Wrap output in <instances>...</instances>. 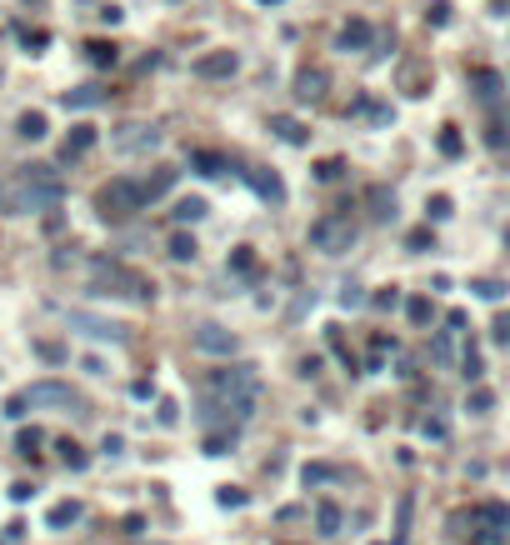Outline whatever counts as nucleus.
<instances>
[{"label": "nucleus", "mask_w": 510, "mask_h": 545, "mask_svg": "<svg viewBox=\"0 0 510 545\" xmlns=\"http://www.w3.org/2000/svg\"><path fill=\"white\" fill-rule=\"evenodd\" d=\"M190 171H200V175H220V171H230V165H225L216 151H190Z\"/></svg>", "instance_id": "nucleus-21"}, {"label": "nucleus", "mask_w": 510, "mask_h": 545, "mask_svg": "<svg viewBox=\"0 0 510 545\" xmlns=\"http://www.w3.org/2000/svg\"><path fill=\"white\" fill-rule=\"evenodd\" d=\"M471 290H475L480 300H500V296H505V285H500V280H475Z\"/></svg>", "instance_id": "nucleus-38"}, {"label": "nucleus", "mask_w": 510, "mask_h": 545, "mask_svg": "<svg viewBox=\"0 0 510 545\" xmlns=\"http://www.w3.org/2000/svg\"><path fill=\"white\" fill-rule=\"evenodd\" d=\"M301 375H321V355H305V361H301Z\"/></svg>", "instance_id": "nucleus-50"}, {"label": "nucleus", "mask_w": 510, "mask_h": 545, "mask_svg": "<svg viewBox=\"0 0 510 545\" xmlns=\"http://www.w3.org/2000/svg\"><path fill=\"white\" fill-rule=\"evenodd\" d=\"M95 211H100V220H131L135 211H145V191H140V180H131V175L105 180L100 191H95Z\"/></svg>", "instance_id": "nucleus-3"}, {"label": "nucleus", "mask_w": 510, "mask_h": 545, "mask_svg": "<svg viewBox=\"0 0 510 545\" xmlns=\"http://www.w3.org/2000/svg\"><path fill=\"white\" fill-rule=\"evenodd\" d=\"M440 155H451V160H460L465 155V140H460V131H455V125H440Z\"/></svg>", "instance_id": "nucleus-24"}, {"label": "nucleus", "mask_w": 510, "mask_h": 545, "mask_svg": "<svg viewBox=\"0 0 510 545\" xmlns=\"http://www.w3.org/2000/svg\"><path fill=\"white\" fill-rule=\"evenodd\" d=\"M340 305H366V296H360V285H346V290H340Z\"/></svg>", "instance_id": "nucleus-45"}, {"label": "nucleus", "mask_w": 510, "mask_h": 545, "mask_svg": "<svg viewBox=\"0 0 510 545\" xmlns=\"http://www.w3.org/2000/svg\"><path fill=\"white\" fill-rule=\"evenodd\" d=\"M245 180L255 185V195H261V200L285 205V185H281V175H275V171H245Z\"/></svg>", "instance_id": "nucleus-10"}, {"label": "nucleus", "mask_w": 510, "mask_h": 545, "mask_svg": "<svg viewBox=\"0 0 510 545\" xmlns=\"http://www.w3.org/2000/svg\"><path fill=\"white\" fill-rule=\"evenodd\" d=\"M270 131L281 135V140H290V145H305V140H310V131H305L295 115H270Z\"/></svg>", "instance_id": "nucleus-17"}, {"label": "nucleus", "mask_w": 510, "mask_h": 545, "mask_svg": "<svg viewBox=\"0 0 510 545\" xmlns=\"http://www.w3.org/2000/svg\"><path fill=\"white\" fill-rule=\"evenodd\" d=\"M375 305H380V310H395V305H400V290H395V285H390V290H380Z\"/></svg>", "instance_id": "nucleus-44"}, {"label": "nucleus", "mask_w": 510, "mask_h": 545, "mask_svg": "<svg viewBox=\"0 0 510 545\" xmlns=\"http://www.w3.org/2000/svg\"><path fill=\"white\" fill-rule=\"evenodd\" d=\"M335 475H340L335 466H305V475H301V480H305V486H325V480H335Z\"/></svg>", "instance_id": "nucleus-35"}, {"label": "nucleus", "mask_w": 510, "mask_h": 545, "mask_svg": "<svg viewBox=\"0 0 510 545\" xmlns=\"http://www.w3.org/2000/svg\"><path fill=\"white\" fill-rule=\"evenodd\" d=\"M26 405H60V410H80V395L60 381H35L26 390Z\"/></svg>", "instance_id": "nucleus-5"}, {"label": "nucleus", "mask_w": 510, "mask_h": 545, "mask_svg": "<svg viewBox=\"0 0 510 545\" xmlns=\"http://www.w3.org/2000/svg\"><path fill=\"white\" fill-rule=\"evenodd\" d=\"M366 200H370V216H375V220H390V216H395V195L386 191V185H370Z\"/></svg>", "instance_id": "nucleus-20"}, {"label": "nucleus", "mask_w": 510, "mask_h": 545, "mask_svg": "<svg viewBox=\"0 0 510 545\" xmlns=\"http://www.w3.org/2000/svg\"><path fill=\"white\" fill-rule=\"evenodd\" d=\"M91 145H95V125H75V131L66 135V145H60V160H80L85 151H91Z\"/></svg>", "instance_id": "nucleus-12"}, {"label": "nucleus", "mask_w": 510, "mask_h": 545, "mask_svg": "<svg viewBox=\"0 0 510 545\" xmlns=\"http://www.w3.org/2000/svg\"><path fill=\"white\" fill-rule=\"evenodd\" d=\"M0 211H6V185H0Z\"/></svg>", "instance_id": "nucleus-52"}, {"label": "nucleus", "mask_w": 510, "mask_h": 545, "mask_svg": "<svg viewBox=\"0 0 510 545\" xmlns=\"http://www.w3.org/2000/svg\"><path fill=\"white\" fill-rule=\"evenodd\" d=\"M216 500H220L225 510H240V506H245V490H240V486H220V495H216Z\"/></svg>", "instance_id": "nucleus-36"}, {"label": "nucleus", "mask_w": 510, "mask_h": 545, "mask_svg": "<svg viewBox=\"0 0 510 545\" xmlns=\"http://www.w3.org/2000/svg\"><path fill=\"white\" fill-rule=\"evenodd\" d=\"M230 446H236V430H216V435H205V455H225Z\"/></svg>", "instance_id": "nucleus-30"}, {"label": "nucleus", "mask_w": 510, "mask_h": 545, "mask_svg": "<svg viewBox=\"0 0 510 545\" xmlns=\"http://www.w3.org/2000/svg\"><path fill=\"white\" fill-rule=\"evenodd\" d=\"M30 495H35L30 480H15V486H10V500H30Z\"/></svg>", "instance_id": "nucleus-48"}, {"label": "nucleus", "mask_w": 510, "mask_h": 545, "mask_svg": "<svg viewBox=\"0 0 510 545\" xmlns=\"http://www.w3.org/2000/svg\"><path fill=\"white\" fill-rule=\"evenodd\" d=\"M471 515H475V520H480V526H495V530H500V535H505V530H510V506H500V500H485V506H475V510H471Z\"/></svg>", "instance_id": "nucleus-15"}, {"label": "nucleus", "mask_w": 510, "mask_h": 545, "mask_svg": "<svg viewBox=\"0 0 510 545\" xmlns=\"http://www.w3.org/2000/svg\"><path fill=\"white\" fill-rule=\"evenodd\" d=\"M91 296H125V300H151L155 285L135 276V270H125L120 260H95L91 265Z\"/></svg>", "instance_id": "nucleus-2"}, {"label": "nucleus", "mask_w": 510, "mask_h": 545, "mask_svg": "<svg viewBox=\"0 0 510 545\" xmlns=\"http://www.w3.org/2000/svg\"><path fill=\"white\" fill-rule=\"evenodd\" d=\"M35 350H40V355H46V361H55V365H60V361H66V350H60L55 341H40Z\"/></svg>", "instance_id": "nucleus-43"}, {"label": "nucleus", "mask_w": 510, "mask_h": 545, "mask_svg": "<svg viewBox=\"0 0 510 545\" xmlns=\"http://www.w3.org/2000/svg\"><path fill=\"white\" fill-rule=\"evenodd\" d=\"M305 240L321 250V256H340V250L355 245V225H350V216H321V220H310Z\"/></svg>", "instance_id": "nucleus-4"}, {"label": "nucleus", "mask_w": 510, "mask_h": 545, "mask_svg": "<svg viewBox=\"0 0 510 545\" xmlns=\"http://www.w3.org/2000/svg\"><path fill=\"white\" fill-rule=\"evenodd\" d=\"M485 145H495V151L510 145V115H505V106H495L491 120H485Z\"/></svg>", "instance_id": "nucleus-14"}, {"label": "nucleus", "mask_w": 510, "mask_h": 545, "mask_svg": "<svg viewBox=\"0 0 510 545\" xmlns=\"http://www.w3.org/2000/svg\"><path fill=\"white\" fill-rule=\"evenodd\" d=\"M406 316H410L415 325H425V321H431V300H425V296H410V300H406Z\"/></svg>", "instance_id": "nucleus-34"}, {"label": "nucleus", "mask_w": 510, "mask_h": 545, "mask_svg": "<svg viewBox=\"0 0 510 545\" xmlns=\"http://www.w3.org/2000/svg\"><path fill=\"white\" fill-rule=\"evenodd\" d=\"M155 140H160V135L151 131V125H125V131L115 135V145H120V151H151Z\"/></svg>", "instance_id": "nucleus-13"}, {"label": "nucleus", "mask_w": 510, "mask_h": 545, "mask_svg": "<svg viewBox=\"0 0 510 545\" xmlns=\"http://www.w3.org/2000/svg\"><path fill=\"white\" fill-rule=\"evenodd\" d=\"M20 40H26V46H30V50H40V46H46V40H50V35H46V30H26V35H20Z\"/></svg>", "instance_id": "nucleus-49"}, {"label": "nucleus", "mask_w": 510, "mask_h": 545, "mask_svg": "<svg viewBox=\"0 0 510 545\" xmlns=\"http://www.w3.org/2000/svg\"><path fill=\"white\" fill-rule=\"evenodd\" d=\"M505 245H510V230H505Z\"/></svg>", "instance_id": "nucleus-54"}, {"label": "nucleus", "mask_w": 510, "mask_h": 545, "mask_svg": "<svg viewBox=\"0 0 510 545\" xmlns=\"http://www.w3.org/2000/svg\"><path fill=\"white\" fill-rule=\"evenodd\" d=\"M70 325H75V330H85L91 341H125V325L100 321V316H85V310H70Z\"/></svg>", "instance_id": "nucleus-8"}, {"label": "nucleus", "mask_w": 510, "mask_h": 545, "mask_svg": "<svg viewBox=\"0 0 510 545\" xmlns=\"http://www.w3.org/2000/svg\"><path fill=\"white\" fill-rule=\"evenodd\" d=\"M460 375L471 385H480V375H485V361H480V350L475 345H465V355H460Z\"/></svg>", "instance_id": "nucleus-25"}, {"label": "nucleus", "mask_w": 510, "mask_h": 545, "mask_svg": "<svg viewBox=\"0 0 510 545\" xmlns=\"http://www.w3.org/2000/svg\"><path fill=\"white\" fill-rule=\"evenodd\" d=\"M176 415H180L176 401H160V426H176Z\"/></svg>", "instance_id": "nucleus-47"}, {"label": "nucleus", "mask_w": 510, "mask_h": 545, "mask_svg": "<svg viewBox=\"0 0 510 545\" xmlns=\"http://www.w3.org/2000/svg\"><path fill=\"white\" fill-rule=\"evenodd\" d=\"M85 50H91V60H95V66H115V60H120V50L111 46V40H91Z\"/></svg>", "instance_id": "nucleus-29"}, {"label": "nucleus", "mask_w": 510, "mask_h": 545, "mask_svg": "<svg viewBox=\"0 0 510 545\" xmlns=\"http://www.w3.org/2000/svg\"><path fill=\"white\" fill-rule=\"evenodd\" d=\"M425 211H431V220H445V216H451V195H431Z\"/></svg>", "instance_id": "nucleus-41"}, {"label": "nucleus", "mask_w": 510, "mask_h": 545, "mask_svg": "<svg viewBox=\"0 0 510 545\" xmlns=\"http://www.w3.org/2000/svg\"><path fill=\"white\" fill-rule=\"evenodd\" d=\"M491 405H495V395L485 390V385H475V390H471V410H475V415H485Z\"/></svg>", "instance_id": "nucleus-39"}, {"label": "nucleus", "mask_w": 510, "mask_h": 545, "mask_svg": "<svg viewBox=\"0 0 510 545\" xmlns=\"http://www.w3.org/2000/svg\"><path fill=\"white\" fill-rule=\"evenodd\" d=\"M196 236H185V230H176V236H170V260H196Z\"/></svg>", "instance_id": "nucleus-26"}, {"label": "nucleus", "mask_w": 510, "mask_h": 545, "mask_svg": "<svg viewBox=\"0 0 510 545\" xmlns=\"http://www.w3.org/2000/svg\"><path fill=\"white\" fill-rule=\"evenodd\" d=\"M100 100H105L100 86H80V90H66V111H91V106H100Z\"/></svg>", "instance_id": "nucleus-19"}, {"label": "nucleus", "mask_w": 510, "mask_h": 545, "mask_svg": "<svg viewBox=\"0 0 510 545\" xmlns=\"http://www.w3.org/2000/svg\"><path fill=\"white\" fill-rule=\"evenodd\" d=\"M6 415H10V421H20V415H26V395H10V401H6Z\"/></svg>", "instance_id": "nucleus-46"}, {"label": "nucleus", "mask_w": 510, "mask_h": 545, "mask_svg": "<svg viewBox=\"0 0 510 545\" xmlns=\"http://www.w3.org/2000/svg\"><path fill=\"white\" fill-rule=\"evenodd\" d=\"M471 90H475V100H480V106H491V111H495L505 86H500V75H495V70H485V66H480V70H471Z\"/></svg>", "instance_id": "nucleus-9"}, {"label": "nucleus", "mask_w": 510, "mask_h": 545, "mask_svg": "<svg viewBox=\"0 0 510 545\" xmlns=\"http://www.w3.org/2000/svg\"><path fill=\"white\" fill-rule=\"evenodd\" d=\"M315 526H321V535H340V510L335 506H315Z\"/></svg>", "instance_id": "nucleus-28"}, {"label": "nucleus", "mask_w": 510, "mask_h": 545, "mask_svg": "<svg viewBox=\"0 0 510 545\" xmlns=\"http://www.w3.org/2000/svg\"><path fill=\"white\" fill-rule=\"evenodd\" d=\"M340 175H346V160H340V155H330V160H321V165H315V180H340Z\"/></svg>", "instance_id": "nucleus-31"}, {"label": "nucleus", "mask_w": 510, "mask_h": 545, "mask_svg": "<svg viewBox=\"0 0 510 545\" xmlns=\"http://www.w3.org/2000/svg\"><path fill=\"white\" fill-rule=\"evenodd\" d=\"M170 216H176L180 225H185V220H200V216H205V200H200V195H185V200H180Z\"/></svg>", "instance_id": "nucleus-27"}, {"label": "nucleus", "mask_w": 510, "mask_h": 545, "mask_svg": "<svg viewBox=\"0 0 510 545\" xmlns=\"http://www.w3.org/2000/svg\"><path fill=\"white\" fill-rule=\"evenodd\" d=\"M15 131L26 135V140H46V115H40V111H26V115L15 120Z\"/></svg>", "instance_id": "nucleus-23"}, {"label": "nucleus", "mask_w": 510, "mask_h": 545, "mask_svg": "<svg viewBox=\"0 0 510 545\" xmlns=\"http://www.w3.org/2000/svg\"><path fill=\"white\" fill-rule=\"evenodd\" d=\"M66 200V185L50 165H26L10 185H6V211H20V216H40L50 205Z\"/></svg>", "instance_id": "nucleus-1"}, {"label": "nucleus", "mask_w": 510, "mask_h": 545, "mask_svg": "<svg viewBox=\"0 0 510 545\" xmlns=\"http://www.w3.org/2000/svg\"><path fill=\"white\" fill-rule=\"evenodd\" d=\"M325 95V70H301L295 75V100H321Z\"/></svg>", "instance_id": "nucleus-16"}, {"label": "nucleus", "mask_w": 510, "mask_h": 545, "mask_svg": "<svg viewBox=\"0 0 510 545\" xmlns=\"http://www.w3.org/2000/svg\"><path fill=\"white\" fill-rule=\"evenodd\" d=\"M261 6H275V0H261Z\"/></svg>", "instance_id": "nucleus-53"}, {"label": "nucleus", "mask_w": 510, "mask_h": 545, "mask_svg": "<svg viewBox=\"0 0 510 545\" xmlns=\"http://www.w3.org/2000/svg\"><path fill=\"white\" fill-rule=\"evenodd\" d=\"M190 345H196V350H205V355H236V335H230L225 325H196Z\"/></svg>", "instance_id": "nucleus-7"}, {"label": "nucleus", "mask_w": 510, "mask_h": 545, "mask_svg": "<svg viewBox=\"0 0 510 545\" xmlns=\"http://www.w3.org/2000/svg\"><path fill=\"white\" fill-rule=\"evenodd\" d=\"M50 530H66V526H75V520H80V506H75V500H60V506H50Z\"/></svg>", "instance_id": "nucleus-22"}, {"label": "nucleus", "mask_w": 510, "mask_h": 545, "mask_svg": "<svg viewBox=\"0 0 510 545\" xmlns=\"http://www.w3.org/2000/svg\"><path fill=\"white\" fill-rule=\"evenodd\" d=\"M176 175H180L176 165H155V171L140 180V191H145V205H151V200H160V195H170V185H176Z\"/></svg>", "instance_id": "nucleus-11"}, {"label": "nucleus", "mask_w": 510, "mask_h": 545, "mask_svg": "<svg viewBox=\"0 0 510 545\" xmlns=\"http://www.w3.org/2000/svg\"><path fill=\"white\" fill-rule=\"evenodd\" d=\"M425 20H431V26H451V0H431Z\"/></svg>", "instance_id": "nucleus-37"}, {"label": "nucleus", "mask_w": 510, "mask_h": 545, "mask_svg": "<svg viewBox=\"0 0 510 545\" xmlns=\"http://www.w3.org/2000/svg\"><path fill=\"white\" fill-rule=\"evenodd\" d=\"M406 245H410V250H435V236H431V230H410Z\"/></svg>", "instance_id": "nucleus-40"}, {"label": "nucleus", "mask_w": 510, "mask_h": 545, "mask_svg": "<svg viewBox=\"0 0 510 545\" xmlns=\"http://www.w3.org/2000/svg\"><path fill=\"white\" fill-rule=\"evenodd\" d=\"M335 46H340V50H366V46H370V20H350V26L340 30Z\"/></svg>", "instance_id": "nucleus-18"}, {"label": "nucleus", "mask_w": 510, "mask_h": 545, "mask_svg": "<svg viewBox=\"0 0 510 545\" xmlns=\"http://www.w3.org/2000/svg\"><path fill=\"white\" fill-rule=\"evenodd\" d=\"M495 341H510V316H500V321H495Z\"/></svg>", "instance_id": "nucleus-51"}, {"label": "nucleus", "mask_w": 510, "mask_h": 545, "mask_svg": "<svg viewBox=\"0 0 510 545\" xmlns=\"http://www.w3.org/2000/svg\"><path fill=\"white\" fill-rule=\"evenodd\" d=\"M190 70H196L200 80H225V75H236V70H240V55H236V50H205Z\"/></svg>", "instance_id": "nucleus-6"}, {"label": "nucleus", "mask_w": 510, "mask_h": 545, "mask_svg": "<svg viewBox=\"0 0 510 545\" xmlns=\"http://www.w3.org/2000/svg\"><path fill=\"white\" fill-rule=\"evenodd\" d=\"M40 440H46V435L30 426V430H20V435H15V450H20V455H35V450H40Z\"/></svg>", "instance_id": "nucleus-33"}, {"label": "nucleus", "mask_w": 510, "mask_h": 545, "mask_svg": "<svg viewBox=\"0 0 510 545\" xmlns=\"http://www.w3.org/2000/svg\"><path fill=\"white\" fill-rule=\"evenodd\" d=\"M60 460H66L70 470H85V460H91V455H85V450L75 446V440H60Z\"/></svg>", "instance_id": "nucleus-32"}, {"label": "nucleus", "mask_w": 510, "mask_h": 545, "mask_svg": "<svg viewBox=\"0 0 510 545\" xmlns=\"http://www.w3.org/2000/svg\"><path fill=\"white\" fill-rule=\"evenodd\" d=\"M230 265H236V270H255V256H250V245H240L236 256H230Z\"/></svg>", "instance_id": "nucleus-42"}]
</instances>
